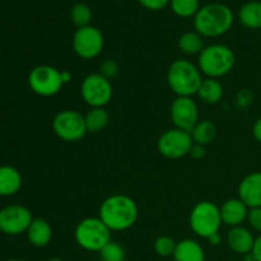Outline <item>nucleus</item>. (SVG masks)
<instances>
[{"mask_svg":"<svg viewBox=\"0 0 261 261\" xmlns=\"http://www.w3.org/2000/svg\"><path fill=\"white\" fill-rule=\"evenodd\" d=\"M28 84L36 94L41 97L55 96L63 88L61 71L50 65H38L31 70Z\"/></svg>","mask_w":261,"mask_h":261,"instance_id":"obj_7","label":"nucleus"},{"mask_svg":"<svg viewBox=\"0 0 261 261\" xmlns=\"http://www.w3.org/2000/svg\"><path fill=\"white\" fill-rule=\"evenodd\" d=\"M33 221L30 209L23 205H8L0 211V231L15 236L27 232Z\"/></svg>","mask_w":261,"mask_h":261,"instance_id":"obj_12","label":"nucleus"},{"mask_svg":"<svg viewBox=\"0 0 261 261\" xmlns=\"http://www.w3.org/2000/svg\"><path fill=\"white\" fill-rule=\"evenodd\" d=\"M117 73H119V65L114 60L103 61L101 64V66H99V74L103 75L106 79H109V81L115 78L117 75Z\"/></svg>","mask_w":261,"mask_h":261,"instance_id":"obj_29","label":"nucleus"},{"mask_svg":"<svg viewBox=\"0 0 261 261\" xmlns=\"http://www.w3.org/2000/svg\"><path fill=\"white\" fill-rule=\"evenodd\" d=\"M208 241H209V244H212V245H214V246H217V245H219L222 242V236H221V234H219V232H218V233H214L213 236L209 237Z\"/></svg>","mask_w":261,"mask_h":261,"instance_id":"obj_35","label":"nucleus"},{"mask_svg":"<svg viewBox=\"0 0 261 261\" xmlns=\"http://www.w3.org/2000/svg\"><path fill=\"white\" fill-rule=\"evenodd\" d=\"M27 237L31 245L36 247H43L50 244L53 239V228L47 221L42 218H36L27 229Z\"/></svg>","mask_w":261,"mask_h":261,"instance_id":"obj_18","label":"nucleus"},{"mask_svg":"<svg viewBox=\"0 0 261 261\" xmlns=\"http://www.w3.org/2000/svg\"><path fill=\"white\" fill-rule=\"evenodd\" d=\"M242 261H256V257L254 256V254H252V251H251V252H249V254L244 255V260Z\"/></svg>","mask_w":261,"mask_h":261,"instance_id":"obj_37","label":"nucleus"},{"mask_svg":"<svg viewBox=\"0 0 261 261\" xmlns=\"http://www.w3.org/2000/svg\"><path fill=\"white\" fill-rule=\"evenodd\" d=\"M234 63L236 56L233 51L221 43L205 46L198 58V68L201 74L214 79L227 75L233 69Z\"/></svg>","mask_w":261,"mask_h":261,"instance_id":"obj_4","label":"nucleus"},{"mask_svg":"<svg viewBox=\"0 0 261 261\" xmlns=\"http://www.w3.org/2000/svg\"><path fill=\"white\" fill-rule=\"evenodd\" d=\"M189 155H191L194 160H201V158H204V155H205V147H204V145L194 143L193 147H191V149H190V153H189Z\"/></svg>","mask_w":261,"mask_h":261,"instance_id":"obj_32","label":"nucleus"},{"mask_svg":"<svg viewBox=\"0 0 261 261\" xmlns=\"http://www.w3.org/2000/svg\"><path fill=\"white\" fill-rule=\"evenodd\" d=\"M46 261H66V260L59 259V257H54V259H48V260H46Z\"/></svg>","mask_w":261,"mask_h":261,"instance_id":"obj_38","label":"nucleus"},{"mask_svg":"<svg viewBox=\"0 0 261 261\" xmlns=\"http://www.w3.org/2000/svg\"><path fill=\"white\" fill-rule=\"evenodd\" d=\"M111 229L99 217H89L78 223L74 231V239L82 249L99 252L111 241Z\"/></svg>","mask_w":261,"mask_h":261,"instance_id":"obj_5","label":"nucleus"},{"mask_svg":"<svg viewBox=\"0 0 261 261\" xmlns=\"http://www.w3.org/2000/svg\"><path fill=\"white\" fill-rule=\"evenodd\" d=\"M227 244H228L229 249L236 254L246 255L254 249V234L251 233L250 229L242 226L232 227L227 234Z\"/></svg>","mask_w":261,"mask_h":261,"instance_id":"obj_16","label":"nucleus"},{"mask_svg":"<svg viewBox=\"0 0 261 261\" xmlns=\"http://www.w3.org/2000/svg\"><path fill=\"white\" fill-rule=\"evenodd\" d=\"M103 35L101 31L93 25L78 28L73 36V50L79 58L94 59L101 54L103 48Z\"/></svg>","mask_w":261,"mask_h":261,"instance_id":"obj_11","label":"nucleus"},{"mask_svg":"<svg viewBox=\"0 0 261 261\" xmlns=\"http://www.w3.org/2000/svg\"><path fill=\"white\" fill-rule=\"evenodd\" d=\"M54 133L65 142H78L86 135L84 116L74 110H64L56 114L53 121Z\"/></svg>","mask_w":261,"mask_h":261,"instance_id":"obj_8","label":"nucleus"},{"mask_svg":"<svg viewBox=\"0 0 261 261\" xmlns=\"http://www.w3.org/2000/svg\"><path fill=\"white\" fill-rule=\"evenodd\" d=\"M22 176L12 166H0V196H12L19 191Z\"/></svg>","mask_w":261,"mask_h":261,"instance_id":"obj_17","label":"nucleus"},{"mask_svg":"<svg viewBox=\"0 0 261 261\" xmlns=\"http://www.w3.org/2000/svg\"><path fill=\"white\" fill-rule=\"evenodd\" d=\"M170 5L172 12L182 18L195 17L199 12V0H171Z\"/></svg>","mask_w":261,"mask_h":261,"instance_id":"obj_25","label":"nucleus"},{"mask_svg":"<svg viewBox=\"0 0 261 261\" xmlns=\"http://www.w3.org/2000/svg\"><path fill=\"white\" fill-rule=\"evenodd\" d=\"M198 97L208 105L218 103L223 97V86L214 78H205L201 81L198 89Z\"/></svg>","mask_w":261,"mask_h":261,"instance_id":"obj_20","label":"nucleus"},{"mask_svg":"<svg viewBox=\"0 0 261 261\" xmlns=\"http://www.w3.org/2000/svg\"><path fill=\"white\" fill-rule=\"evenodd\" d=\"M233 13L227 5L213 3L199 9L194 17L195 31L203 37H218L231 30Z\"/></svg>","mask_w":261,"mask_h":261,"instance_id":"obj_2","label":"nucleus"},{"mask_svg":"<svg viewBox=\"0 0 261 261\" xmlns=\"http://www.w3.org/2000/svg\"><path fill=\"white\" fill-rule=\"evenodd\" d=\"M194 143L205 147L206 144L212 143L217 135V127L211 120H199L198 124L190 133Z\"/></svg>","mask_w":261,"mask_h":261,"instance_id":"obj_23","label":"nucleus"},{"mask_svg":"<svg viewBox=\"0 0 261 261\" xmlns=\"http://www.w3.org/2000/svg\"><path fill=\"white\" fill-rule=\"evenodd\" d=\"M81 94L88 106L105 107L112 98L111 82L99 73L89 74L82 82Z\"/></svg>","mask_w":261,"mask_h":261,"instance_id":"obj_10","label":"nucleus"},{"mask_svg":"<svg viewBox=\"0 0 261 261\" xmlns=\"http://www.w3.org/2000/svg\"><path fill=\"white\" fill-rule=\"evenodd\" d=\"M5 261H24V260H19V259H9V260H5Z\"/></svg>","mask_w":261,"mask_h":261,"instance_id":"obj_39","label":"nucleus"},{"mask_svg":"<svg viewBox=\"0 0 261 261\" xmlns=\"http://www.w3.org/2000/svg\"><path fill=\"white\" fill-rule=\"evenodd\" d=\"M144 8L149 10H161L170 4L171 0H138Z\"/></svg>","mask_w":261,"mask_h":261,"instance_id":"obj_31","label":"nucleus"},{"mask_svg":"<svg viewBox=\"0 0 261 261\" xmlns=\"http://www.w3.org/2000/svg\"><path fill=\"white\" fill-rule=\"evenodd\" d=\"M171 119L177 129L191 133L199 122V109L191 97H176L171 105Z\"/></svg>","mask_w":261,"mask_h":261,"instance_id":"obj_13","label":"nucleus"},{"mask_svg":"<svg viewBox=\"0 0 261 261\" xmlns=\"http://www.w3.org/2000/svg\"><path fill=\"white\" fill-rule=\"evenodd\" d=\"M205 47L203 36L198 32H186L178 38V48L186 55H196L200 54Z\"/></svg>","mask_w":261,"mask_h":261,"instance_id":"obj_24","label":"nucleus"},{"mask_svg":"<svg viewBox=\"0 0 261 261\" xmlns=\"http://www.w3.org/2000/svg\"><path fill=\"white\" fill-rule=\"evenodd\" d=\"M247 221H249L250 227L254 231L261 232V206H259V208H250Z\"/></svg>","mask_w":261,"mask_h":261,"instance_id":"obj_30","label":"nucleus"},{"mask_svg":"<svg viewBox=\"0 0 261 261\" xmlns=\"http://www.w3.org/2000/svg\"><path fill=\"white\" fill-rule=\"evenodd\" d=\"M110 121L109 112L105 107H91L84 116L87 133H98L107 126Z\"/></svg>","mask_w":261,"mask_h":261,"instance_id":"obj_22","label":"nucleus"},{"mask_svg":"<svg viewBox=\"0 0 261 261\" xmlns=\"http://www.w3.org/2000/svg\"><path fill=\"white\" fill-rule=\"evenodd\" d=\"M99 257L102 261H124L125 250L117 242L110 241L103 249L99 251Z\"/></svg>","mask_w":261,"mask_h":261,"instance_id":"obj_27","label":"nucleus"},{"mask_svg":"<svg viewBox=\"0 0 261 261\" xmlns=\"http://www.w3.org/2000/svg\"><path fill=\"white\" fill-rule=\"evenodd\" d=\"M189 223L196 236L208 240L219 232L222 226L221 211L212 201H200L191 211Z\"/></svg>","mask_w":261,"mask_h":261,"instance_id":"obj_6","label":"nucleus"},{"mask_svg":"<svg viewBox=\"0 0 261 261\" xmlns=\"http://www.w3.org/2000/svg\"><path fill=\"white\" fill-rule=\"evenodd\" d=\"M219 211H221L222 223L229 227H237L246 221L250 208L241 199L236 198L224 201Z\"/></svg>","mask_w":261,"mask_h":261,"instance_id":"obj_15","label":"nucleus"},{"mask_svg":"<svg viewBox=\"0 0 261 261\" xmlns=\"http://www.w3.org/2000/svg\"><path fill=\"white\" fill-rule=\"evenodd\" d=\"M239 19L242 25L250 30L261 28V2H250L241 7Z\"/></svg>","mask_w":261,"mask_h":261,"instance_id":"obj_21","label":"nucleus"},{"mask_svg":"<svg viewBox=\"0 0 261 261\" xmlns=\"http://www.w3.org/2000/svg\"><path fill=\"white\" fill-rule=\"evenodd\" d=\"M70 19L74 24L78 28L87 27V25H91L92 19V10L91 8L87 4L83 3H78V4L74 5L70 10Z\"/></svg>","mask_w":261,"mask_h":261,"instance_id":"obj_26","label":"nucleus"},{"mask_svg":"<svg viewBox=\"0 0 261 261\" xmlns=\"http://www.w3.org/2000/svg\"><path fill=\"white\" fill-rule=\"evenodd\" d=\"M201 81L200 69L188 60L178 59L168 68L167 84L177 97H191L198 93Z\"/></svg>","mask_w":261,"mask_h":261,"instance_id":"obj_3","label":"nucleus"},{"mask_svg":"<svg viewBox=\"0 0 261 261\" xmlns=\"http://www.w3.org/2000/svg\"><path fill=\"white\" fill-rule=\"evenodd\" d=\"M193 144L194 140L190 133L175 127L161 135L157 142V149L163 157L178 160L190 153Z\"/></svg>","mask_w":261,"mask_h":261,"instance_id":"obj_9","label":"nucleus"},{"mask_svg":"<svg viewBox=\"0 0 261 261\" xmlns=\"http://www.w3.org/2000/svg\"><path fill=\"white\" fill-rule=\"evenodd\" d=\"M175 249L176 242L170 236H160L154 241V251L162 257L172 256Z\"/></svg>","mask_w":261,"mask_h":261,"instance_id":"obj_28","label":"nucleus"},{"mask_svg":"<svg viewBox=\"0 0 261 261\" xmlns=\"http://www.w3.org/2000/svg\"><path fill=\"white\" fill-rule=\"evenodd\" d=\"M239 198L249 208L261 206V172H252L242 178L239 185Z\"/></svg>","mask_w":261,"mask_h":261,"instance_id":"obj_14","label":"nucleus"},{"mask_svg":"<svg viewBox=\"0 0 261 261\" xmlns=\"http://www.w3.org/2000/svg\"><path fill=\"white\" fill-rule=\"evenodd\" d=\"M98 217L111 231H126L138 219V205L130 196L115 194L105 199Z\"/></svg>","mask_w":261,"mask_h":261,"instance_id":"obj_1","label":"nucleus"},{"mask_svg":"<svg viewBox=\"0 0 261 261\" xmlns=\"http://www.w3.org/2000/svg\"><path fill=\"white\" fill-rule=\"evenodd\" d=\"M61 79H63L64 84L68 83V82H70V79H71V74L69 73V71L63 70V71H61Z\"/></svg>","mask_w":261,"mask_h":261,"instance_id":"obj_36","label":"nucleus"},{"mask_svg":"<svg viewBox=\"0 0 261 261\" xmlns=\"http://www.w3.org/2000/svg\"><path fill=\"white\" fill-rule=\"evenodd\" d=\"M252 254H254V256L256 257V261H261V234L257 237V239H255Z\"/></svg>","mask_w":261,"mask_h":261,"instance_id":"obj_33","label":"nucleus"},{"mask_svg":"<svg viewBox=\"0 0 261 261\" xmlns=\"http://www.w3.org/2000/svg\"><path fill=\"white\" fill-rule=\"evenodd\" d=\"M252 134H254L255 139L261 143V117H259V119L255 121L254 127H252Z\"/></svg>","mask_w":261,"mask_h":261,"instance_id":"obj_34","label":"nucleus"},{"mask_svg":"<svg viewBox=\"0 0 261 261\" xmlns=\"http://www.w3.org/2000/svg\"><path fill=\"white\" fill-rule=\"evenodd\" d=\"M172 256L175 261H205V252L201 245L190 239L177 242Z\"/></svg>","mask_w":261,"mask_h":261,"instance_id":"obj_19","label":"nucleus"}]
</instances>
